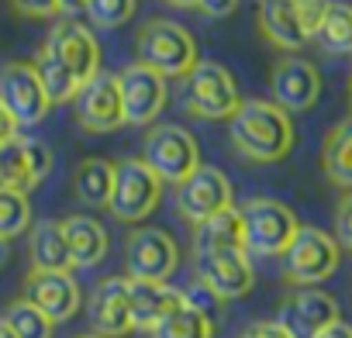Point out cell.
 Instances as JSON below:
<instances>
[{
    "mask_svg": "<svg viewBox=\"0 0 352 338\" xmlns=\"http://www.w3.org/2000/svg\"><path fill=\"white\" fill-rule=\"evenodd\" d=\"M228 135L235 152L249 162H280L297 142L290 114L273 100H242L228 121Z\"/></svg>",
    "mask_w": 352,
    "mask_h": 338,
    "instance_id": "1",
    "label": "cell"
},
{
    "mask_svg": "<svg viewBox=\"0 0 352 338\" xmlns=\"http://www.w3.org/2000/svg\"><path fill=\"white\" fill-rule=\"evenodd\" d=\"M135 45H138V63L145 69L159 73L162 80L166 76H190V69L201 63L194 35L184 25L166 21V18L145 21Z\"/></svg>",
    "mask_w": 352,
    "mask_h": 338,
    "instance_id": "2",
    "label": "cell"
},
{
    "mask_svg": "<svg viewBox=\"0 0 352 338\" xmlns=\"http://www.w3.org/2000/svg\"><path fill=\"white\" fill-rule=\"evenodd\" d=\"M242 214V245L249 256H263V259H273V256H283L294 242V235L300 232L297 225V214L280 204V201H270V197H252L239 207Z\"/></svg>",
    "mask_w": 352,
    "mask_h": 338,
    "instance_id": "3",
    "label": "cell"
},
{
    "mask_svg": "<svg viewBox=\"0 0 352 338\" xmlns=\"http://www.w3.org/2000/svg\"><path fill=\"white\" fill-rule=\"evenodd\" d=\"M162 183H184L201 169V145L180 124H155L148 128L138 155Z\"/></svg>",
    "mask_w": 352,
    "mask_h": 338,
    "instance_id": "4",
    "label": "cell"
},
{
    "mask_svg": "<svg viewBox=\"0 0 352 338\" xmlns=\"http://www.w3.org/2000/svg\"><path fill=\"white\" fill-rule=\"evenodd\" d=\"M162 197V180L152 173V169L142 159H121L114 162V194L107 211L124 221V225H138L145 221Z\"/></svg>",
    "mask_w": 352,
    "mask_h": 338,
    "instance_id": "5",
    "label": "cell"
},
{
    "mask_svg": "<svg viewBox=\"0 0 352 338\" xmlns=\"http://www.w3.org/2000/svg\"><path fill=\"white\" fill-rule=\"evenodd\" d=\"M242 107L239 83L221 63H197L187 76V111L204 121H232Z\"/></svg>",
    "mask_w": 352,
    "mask_h": 338,
    "instance_id": "6",
    "label": "cell"
},
{
    "mask_svg": "<svg viewBox=\"0 0 352 338\" xmlns=\"http://www.w3.org/2000/svg\"><path fill=\"white\" fill-rule=\"evenodd\" d=\"M342 249L321 228H300L283 252V273L294 286H318L338 269Z\"/></svg>",
    "mask_w": 352,
    "mask_h": 338,
    "instance_id": "7",
    "label": "cell"
},
{
    "mask_svg": "<svg viewBox=\"0 0 352 338\" xmlns=\"http://www.w3.org/2000/svg\"><path fill=\"white\" fill-rule=\"evenodd\" d=\"M124 266L128 280L166 283L180 266V249L162 228H135L124 242Z\"/></svg>",
    "mask_w": 352,
    "mask_h": 338,
    "instance_id": "8",
    "label": "cell"
},
{
    "mask_svg": "<svg viewBox=\"0 0 352 338\" xmlns=\"http://www.w3.org/2000/svg\"><path fill=\"white\" fill-rule=\"evenodd\" d=\"M197 283L218 300H239L252 290L256 273L245 249H221V252H194Z\"/></svg>",
    "mask_w": 352,
    "mask_h": 338,
    "instance_id": "9",
    "label": "cell"
},
{
    "mask_svg": "<svg viewBox=\"0 0 352 338\" xmlns=\"http://www.w3.org/2000/svg\"><path fill=\"white\" fill-rule=\"evenodd\" d=\"M228 207H232V183L218 166H201L194 177L176 183V211L194 228L218 218Z\"/></svg>",
    "mask_w": 352,
    "mask_h": 338,
    "instance_id": "10",
    "label": "cell"
},
{
    "mask_svg": "<svg viewBox=\"0 0 352 338\" xmlns=\"http://www.w3.org/2000/svg\"><path fill=\"white\" fill-rule=\"evenodd\" d=\"M49 107L52 104H49L32 63H8L0 69V111H4L18 128L38 124L49 114Z\"/></svg>",
    "mask_w": 352,
    "mask_h": 338,
    "instance_id": "11",
    "label": "cell"
},
{
    "mask_svg": "<svg viewBox=\"0 0 352 338\" xmlns=\"http://www.w3.org/2000/svg\"><path fill=\"white\" fill-rule=\"evenodd\" d=\"M338 317V300L318 286H297L294 293L283 297L280 311H276V324L290 335V338H314L324 328H331Z\"/></svg>",
    "mask_w": 352,
    "mask_h": 338,
    "instance_id": "12",
    "label": "cell"
},
{
    "mask_svg": "<svg viewBox=\"0 0 352 338\" xmlns=\"http://www.w3.org/2000/svg\"><path fill=\"white\" fill-rule=\"evenodd\" d=\"M52 169V152L45 142L32 135H14L8 145H0V187L28 194L35 190Z\"/></svg>",
    "mask_w": 352,
    "mask_h": 338,
    "instance_id": "13",
    "label": "cell"
},
{
    "mask_svg": "<svg viewBox=\"0 0 352 338\" xmlns=\"http://www.w3.org/2000/svg\"><path fill=\"white\" fill-rule=\"evenodd\" d=\"M45 49L80 80V87H87L100 73V45H97L94 32L73 18L56 21V28L45 38Z\"/></svg>",
    "mask_w": 352,
    "mask_h": 338,
    "instance_id": "14",
    "label": "cell"
},
{
    "mask_svg": "<svg viewBox=\"0 0 352 338\" xmlns=\"http://www.w3.org/2000/svg\"><path fill=\"white\" fill-rule=\"evenodd\" d=\"M270 90H273V104L283 107L287 114L311 111L321 97V73L314 63H307L300 56H283L273 63Z\"/></svg>",
    "mask_w": 352,
    "mask_h": 338,
    "instance_id": "15",
    "label": "cell"
},
{
    "mask_svg": "<svg viewBox=\"0 0 352 338\" xmlns=\"http://www.w3.org/2000/svg\"><path fill=\"white\" fill-rule=\"evenodd\" d=\"M76 121L83 131L104 135L124 124V107H121V90H118V76L111 73H97L73 100Z\"/></svg>",
    "mask_w": 352,
    "mask_h": 338,
    "instance_id": "16",
    "label": "cell"
},
{
    "mask_svg": "<svg viewBox=\"0 0 352 338\" xmlns=\"http://www.w3.org/2000/svg\"><path fill=\"white\" fill-rule=\"evenodd\" d=\"M118 90H121L124 124H152L166 107V80L145 69L142 63L118 73Z\"/></svg>",
    "mask_w": 352,
    "mask_h": 338,
    "instance_id": "17",
    "label": "cell"
},
{
    "mask_svg": "<svg viewBox=\"0 0 352 338\" xmlns=\"http://www.w3.org/2000/svg\"><path fill=\"white\" fill-rule=\"evenodd\" d=\"M25 297L52 321V324H63L69 317H76V311L83 307V297H80V286L69 273H42V269H32L28 280H25Z\"/></svg>",
    "mask_w": 352,
    "mask_h": 338,
    "instance_id": "18",
    "label": "cell"
},
{
    "mask_svg": "<svg viewBox=\"0 0 352 338\" xmlns=\"http://www.w3.org/2000/svg\"><path fill=\"white\" fill-rule=\"evenodd\" d=\"M87 317L94 324V335H104V338H121V335L135 331L131 307H128V280H121V276L100 280L87 297Z\"/></svg>",
    "mask_w": 352,
    "mask_h": 338,
    "instance_id": "19",
    "label": "cell"
},
{
    "mask_svg": "<svg viewBox=\"0 0 352 338\" xmlns=\"http://www.w3.org/2000/svg\"><path fill=\"white\" fill-rule=\"evenodd\" d=\"M184 290H173L169 283H145L128 280V307H131V328L152 331L162 317H169L176 307H184Z\"/></svg>",
    "mask_w": 352,
    "mask_h": 338,
    "instance_id": "20",
    "label": "cell"
},
{
    "mask_svg": "<svg viewBox=\"0 0 352 338\" xmlns=\"http://www.w3.org/2000/svg\"><path fill=\"white\" fill-rule=\"evenodd\" d=\"M259 32L266 35L270 45L287 49V52L311 42L297 14V0H259Z\"/></svg>",
    "mask_w": 352,
    "mask_h": 338,
    "instance_id": "21",
    "label": "cell"
},
{
    "mask_svg": "<svg viewBox=\"0 0 352 338\" xmlns=\"http://www.w3.org/2000/svg\"><path fill=\"white\" fill-rule=\"evenodd\" d=\"M63 235H66V245H69V259L73 266L80 269H90L97 262H104L107 256V232L97 218H87V214H69L63 218Z\"/></svg>",
    "mask_w": 352,
    "mask_h": 338,
    "instance_id": "22",
    "label": "cell"
},
{
    "mask_svg": "<svg viewBox=\"0 0 352 338\" xmlns=\"http://www.w3.org/2000/svg\"><path fill=\"white\" fill-rule=\"evenodd\" d=\"M28 249H32V269H42V273H69L73 269L69 245H66V235H63V221L45 218V221L32 225Z\"/></svg>",
    "mask_w": 352,
    "mask_h": 338,
    "instance_id": "23",
    "label": "cell"
},
{
    "mask_svg": "<svg viewBox=\"0 0 352 338\" xmlns=\"http://www.w3.org/2000/svg\"><path fill=\"white\" fill-rule=\"evenodd\" d=\"M321 169H324V177H328L335 187L352 190V117L338 121V124L324 135Z\"/></svg>",
    "mask_w": 352,
    "mask_h": 338,
    "instance_id": "24",
    "label": "cell"
},
{
    "mask_svg": "<svg viewBox=\"0 0 352 338\" xmlns=\"http://www.w3.org/2000/svg\"><path fill=\"white\" fill-rule=\"evenodd\" d=\"M73 194L87 207H107L114 194V162L107 159H83L73 177Z\"/></svg>",
    "mask_w": 352,
    "mask_h": 338,
    "instance_id": "25",
    "label": "cell"
},
{
    "mask_svg": "<svg viewBox=\"0 0 352 338\" xmlns=\"http://www.w3.org/2000/svg\"><path fill=\"white\" fill-rule=\"evenodd\" d=\"M221 249H245L239 207L221 211L218 218L197 225V232H194V252H221Z\"/></svg>",
    "mask_w": 352,
    "mask_h": 338,
    "instance_id": "26",
    "label": "cell"
},
{
    "mask_svg": "<svg viewBox=\"0 0 352 338\" xmlns=\"http://www.w3.org/2000/svg\"><path fill=\"white\" fill-rule=\"evenodd\" d=\"M35 73H38V83H42V90H45V97H49V104H69V100H76V93L83 90L80 87V80L42 45L38 49V56H35Z\"/></svg>",
    "mask_w": 352,
    "mask_h": 338,
    "instance_id": "27",
    "label": "cell"
},
{
    "mask_svg": "<svg viewBox=\"0 0 352 338\" xmlns=\"http://www.w3.org/2000/svg\"><path fill=\"white\" fill-rule=\"evenodd\" d=\"M152 338H214V321L208 311L187 300L184 307H176L169 317H162L152 328Z\"/></svg>",
    "mask_w": 352,
    "mask_h": 338,
    "instance_id": "28",
    "label": "cell"
},
{
    "mask_svg": "<svg viewBox=\"0 0 352 338\" xmlns=\"http://www.w3.org/2000/svg\"><path fill=\"white\" fill-rule=\"evenodd\" d=\"M318 42L331 56H352V8L349 4H328V14L321 21Z\"/></svg>",
    "mask_w": 352,
    "mask_h": 338,
    "instance_id": "29",
    "label": "cell"
},
{
    "mask_svg": "<svg viewBox=\"0 0 352 338\" xmlns=\"http://www.w3.org/2000/svg\"><path fill=\"white\" fill-rule=\"evenodd\" d=\"M4 321L11 324V331H14L18 338H52V335H56V324H52L28 297L11 300L8 311H4Z\"/></svg>",
    "mask_w": 352,
    "mask_h": 338,
    "instance_id": "30",
    "label": "cell"
},
{
    "mask_svg": "<svg viewBox=\"0 0 352 338\" xmlns=\"http://www.w3.org/2000/svg\"><path fill=\"white\" fill-rule=\"evenodd\" d=\"M32 225V204H28V194H18V190H4L0 187V238H18L25 235Z\"/></svg>",
    "mask_w": 352,
    "mask_h": 338,
    "instance_id": "31",
    "label": "cell"
},
{
    "mask_svg": "<svg viewBox=\"0 0 352 338\" xmlns=\"http://www.w3.org/2000/svg\"><path fill=\"white\" fill-rule=\"evenodd\" d=\"M135 4L138 0H87L83 14H87V21L94 28H107L111 32V28H121L124 21H131Z\"/></svg>",
    "mask_w": 352,
    "mask_h": 338,
    "instance_id": "32",
    "label": "cell"
},
{
    "mask_svg": "<svg viewBox=\"0 0 352 338\" xmlns=\"http://www.w3.org/2000/svg\"><path fill=\"white\" fill-rule=\"evenodd\" d=\"M328 4H331V0H297V14H300V25H304L307 38H318L321 21L328 14Z\"/></svg>",
    "mask_w": 352,
    "mask_h": 338,
    "instance_id": "33",
    "label": "cell"
},
{
    "mask_svg": "<svg viewBox=\"0 0 352 338\" xmlns=\"http://www.w3.org/2000/svg\"><path fill=\"white\" fill-rule=\"evenodd\" d=\"M335 242H338V249L352 252V194H345L335 211Z\"/></svg>",
    "mask_w": 352,
    "mask_h": 338,
    "instance_id": "34",
    "label": "cell"
},
{
    "mask_svg": "<svg viewBox=\"0 0 352 338\" xmlns=\"http://www.w3.org/2000/svg\"><path fill=\"white\" fill-rule=\"evenodd\" d=\"M11 8L21 18H56L59 14V0H11Z\"/></svg>",
    "mask_w": 352,
    "mask_h": 338,
    "instance_id": "35",
    "label": "cell"
},
{
    "mask_svg": "<svg viewBox=\"0 0 352 338\" xmlns=\"http://www.w3.org/2000/svg\"><path fill=\"white\" fill-rule=\"evenodd\" d=\"M197 11L204 18H232L239 11V0H197Z\"/></svg>",
    "mask_w": 352,
    "mask_h": 338,
    "instance_id": "36",
    "label": "cell"
},
{
    "mask_svg": "<svg viewBox=\"0 0 352 338\" xmlns=\"http://www.w3.org/2000/svg\"><path fill=\"white\" fill-rule=\"evenodd\" d=\"M245 335H249V338H290L276 321H256V324L245 328Z\"/></svg>",
    "mask_w": 352,
    "mask_h": 338,
    "instance_id": "37",
    "label": "cell"
},
{
    "mask_svg": "<svg viewBox=\"0 0 352 338\" xmlns=\"http://www.w3.org/2000/svg\"><path fill=\"white\" fill-rule=\"evenodd\" d=\"M314 338H352V324L335 321L331 328H324V331H321V335H314Z\"/></svg>",
    "mask_w": 352,
    "mask_h": 338,
    "instance_id": "38",
    "label": "cell"
},
{
    "mask_svg": "<svg viewBox=\"0 0 352 338\" xmlns=\"http://www.w3.org/2000/svg\"><path fill=\"white\" fill-rule=\"evenodd\" d=\"M14 131H18V124H14L4 111H0V145H8V142L14 138Z\"/></svg>",
    "mask_w": 352,
    "mask_h": 338,
    "instance_id": "39",
    "label": "cell"
},
{
    "mask_svg": "<svg viewBox=\"0 0 352 338\" xmlns=\"http://www.w3.org/2000/svg\"><path fill=\"white\" fill-rule=\"evenodd\" d=\"M87 8V0H59V14H76Z\"/></svg>",
    "mask_w": 352,
    "mask_h": 338,
    "instance_id": "40",
    "label": "cell"
},
{
    "mask_svg": "<svg viewBox=\"0 0 352 338\" xmlns=\"http://www.w3.org/2000/svg\"><path fill=\"white\" fill-rule=\"evenodd\" d=\"M8 259H11V242H8V238H0V269L8 266Z\"/></svg>",
    "mask_w": 352,
    "mask_h": 338,
    "instance_id": "41",
    "label": "cell"
},
{
    "mask_svg": "<svg viewBox=\"0 0 352 338\" xmlns=\"http://www.w3.org/2000/svg\"><path fill=\"white\" fill-rule=\"evenodd\" d=\"M169 8H197V0H166Z\"/></svg>",
    "mask_w": 352,
    "mask_h": 338,
    "instance_id": "42",
    "label": "cell"
},
{
    "mask_svg": "<svg viewBox=\"0 0 352 338\" xmlns=\"http://www.w3.org/2000/svg\"><path fill=\"white\" fill-rule=\"evenodd\" d=\"M0 338H18V335L11 331V324H8L4 317H0Z\"/></svg>",
    "mask_w": 352,
    "mask_h": 338,
    "instance_id": "43",
    "label": "cell"
},
{
    "mask_svg": "<svg viewBox=\"0 0 352 338\" xmlns=\"http://www.w3.org/2000/svg\"><path fill=\"white\" fill-rule=\"evenodd\" d=\"M73 338H104V335H73Z\"/></svg>",
    "mask_w": 352,
    "mask_h": 338,
    "instance_id": "44",
    "label": "cell"
},
{
    "mask_svg": "<svg viewBox=\"0 0 352 338\" xmlns=\"http://www.w3.org/2000/svg\"><path fill=\"white\" fill-rule=\"evenodd\" d=\"M349 104H352V80H349Z\"/></svg>",
    "mask_w": 352,
    "mask_h": 338,
    "instance_id": "45",
    "label": "cell"
}]
</instances>
